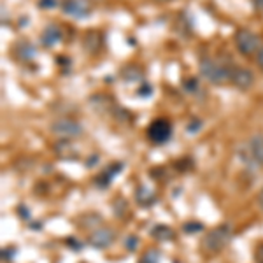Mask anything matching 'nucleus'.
Returning <instances> with one entry per match:
<instances>
[{
    "label": "nucleus",
    "mask_w": 263,
    "mask_h": 263,
    "mask_svg": "<svg viewBox=\"0 0 263 263\" xmlns=\"http://www.w3.org/2000/svg\"><path fill=\"white\" fill-rule=\"evenodd\" d=\"M230 240H232V227L224 223L205 233V237H203V240H202V248H203V251L214 254L227 248Z\"/></svg>",
    "instance_id": "nucleus-2"
},
{
    "label": "nucleus",
    "mask_w": 263,
    "mask_h": 263,
    "mask_svg": "<svg viewBox=\"0 0 263 263\" xmlns=\"http://www.w3.org/2000/svg\"><path fill=\"white\" fill-rule=\"evenodd\" d=\"M135 198H137L139 205H142V207H149L156 202V195L153 193L147 186H139L137 193H135Z\"/></svg>",
    "instance_id": "nucleus-13"
},
{
    "label": "nucleus",
    "mask_w": 263,
    "mask_h": 263,
    "mask_svg": "<svg viewBox=\"0 0 263 263\" xmlns=\"http://www.w3.org/2000/svg\"><path fill=\"white\" fill-rule=\"evenodd\" d=\"M137 244H139L137 237L130 235L128 239H126V249H128V251H135V249H137Z\"/></svg>",
    "instance_id": "nucleus-18"
},
{
    "label": "nucleus",
    "mask_w": 263,
    "mask_h": 263,
    "mask_svg": "<svg viewBox=\"0 0 263 263\" xmlns=\"http://www.w3.org/2000/svg\"><path fill=\"white\" fill-rule=\"evenodd\" d=\"M51 132L54 135H60V137L72 139V137H79L83 134V126L78 121L69 120V118H60V120L51 123Z\"/></svg>",
    "instance_id": "nucleus-4"
},
{
    "label": "nucleus",
    "mask_w": 263,
    "mask_h": 263,
    "mask_svg": "<svg viewBox=\"0 0 263 263\" xmlns=\"http://www.w3.org/2000/svg\"><path fill=\"white\" fill-rule=\"evenodd\" d=\"M114 240V232L111 228H97L90 233L88 237V242L97 249H104L107 246H111Z\"/></svg>",
    "instance_id": "nucleus-9"
},
{
    "label": "nucleus",
    "mask_w": 263,
    "mask_h": 263,
    "mask_svg": "<svg viewBox=\"0 0 263 263\" xmlns=\"http://www.w3.org/2000/svg\"><path fill=\"white\" fill-rule=\"evenodd\" d=\"M246 155H248V165H253L254 168L263 167V135H254L246 146Z\"/></svg>",
    "instance_id": "nucleus-6"
},
{
    "label": "nucleus",
    "mask_w": 263,
    "mask_h": 263,
    "mask_svg": "<svg viewBox=\"0 0 263 263\" xmlns=\"http://www.w3.org/2000/svg\"><path fill=\"white\" fill-rule=\"evenodd\" d=\"M258 67L263 70V48L260 49V53H258Z\"/></svg>",
    "instance_id": "nucleus-23"
},
{
    "label": "nucleus",
    "mask_w": 263,
    "mask_h": 263,
    "mask_svg": "<svg viewBox=\"0 0 263 263\" xmlns=\"http://www.w3.org/2000/svg\"><path fill=\"white\" fill-rule=\"evenodd\" d=\"M182 84H184V90L188 93H197V90H198V83H197V79H193V78L184 79Z\"/></svg>",
    "instance_id": "nucleus-17"
},
{
    "label": "nucleus",
    "mask_w": 263,
    "mask_h": 263,
    "mask_svg": "<svg viewBox=\"0 0 263 263\" xmlns=\"http://www.w3.org/2000/svg\"><path fill=\"white\" fill-rule=\"evenodd\" d=\"M65 242L69 244L72 249H76V251H81V249H83L81 242H79V240H76V239H72V237H69V239H67Z\"/></svg>",
    "instance_id": "nucleus-20"
},
{
    "label": "nucleus",
    "mask_w": 263,
    "mask_h": 263,
    "mask_svg": "<svg viewBox=\"0 0 263 263\" xmlns=\"http://www.w3.org/2000/svg\"><path fill=\"white\" fill-rule=\"evenodd\" d=\"M158 2H168V0H158Z\"/></svg>",
    "instance_id": "nucleus-25"
},
{
    "label": "nucleus",
    "mask_w": 263,
    "mask_h": 263,
    "mask_svg": "<svg viewBox=\"0 0 263 263\" xmlns=\"http://www.w3.org/2000/svg\"><path fill=\"white\" fill-rule=\"evenodd\" d=\"M121 168H123V163H112L111 167L105 168V171L102 172L99 177H97L95 182H97L99 186H107L109 182H111V181L114 179V177H116L118 174L121 172Z\"/></svg>",
    "instance_id": "nucleus-11"
},
{
    "label": "nucleus",
    "mask_w": 263,
    "mask_h": 263,
    "mask_svg": "<svg viewBox=\"0 0 263 263\" xmlns=\"http://www.w3.org/2000/svg\"><path fill=\"white\" fill-rule=\"evenodd\" d=\"M235 46L246 57H251L260 49V39L249 30H239L235 33Z\"/></svg>",
    "instance_id": "nucleus-5"
},
{
    "label": "nucleus",
    "mask_w": 263,
    "mask_h": 263,
    "mask_svg": "<svg viewBox=\"0 0 263 263\" xmlns=\"http://www.w3.org/2000/svg\"><path fill=\"white\" fill-rule=\"evenodd\" d=\"M160 258H162V253L153 248V249H147V251L142 254L139 263H160Z\"/></svg>",
    "instance_id": "nucleus-15"
},
{
    "label": "nucleus",
    "mask_w": 263,
    "mask_h": 263,
    "mask_svg": "<svg viewBox=\"0 0 263 263\" xmlns=\"http://www.w3.org/2000/svg\"><path fill=\"white\" fill-rule=\"evenodd\" d=\"M198 69H200L203 79H207V81L213 84H224L230 81L232 67L224 65L223 62L214 60V58H202Z\"/></svg>",
    "instance_id": "nucleus-1"
},
{
    "label": "nucleus",
    "mask_w": 263,
    "mask_h": 263,
    "mask_svg": "<svg viewBox=\"0 0 263 263\" xmlns=\"http://www.w3.org/2000/svg\"><path fill=\"white\" fill-rule=\"evenodd\" d=\"M258 205H260V209L263 211V188H261L260 195H258Z\"/></svg>",
    "instance_id": "nucleus-24"
},
{
    "label": "nucleus",
    "mask_w": 263,
    "mask_h": 263,
    "mask_svg": "<svg viewBox=\"0 0 263 263\" xmlns=\"http://www.w3.org/2000/svg\"><path fill=\"white\" fill-rule=\"evenodd\" d=\"M62 39V30L57 27V25H49V27L44 28V32H42V44L44 46H54L58 41Z\"/></svg>",
    "instance_id": "nucleus-12"
},
{
    "label": "nucleus",
    "mask_w": 263,
    "mask_h": 263,
    "mask_svg": "<svg viewBox=\"0 0 263 263\" xmlns=\"http://www.w3.org/2000/svg\"><path fill=\"white\" fill-rule=\"evenodd\" d=\"M62 11L65 12V14L72 16V18L83 20L90 14L91 7H90V4H88V0H63Z\"/></svg>",
    "instance_id": "nucleus-7"
},
{
    "label": "nucleus",
    "mask_w": 263,
    "mask_h": 263,
    "mask_svg": "<svg viewBox=\"0 0 263 263\" xmlns=\"http://www.w3.org/2000/svg\"><path fill=\"white\" fill-rule=\"evenodd\" d=\"M256 258H258V261L263 263V244L256 249Z\"/></svg>",
    "instance_id": "nucleus-22"
},
{
    "label": "nucleus",
    "mask_w": 263,
    "mask_h": 263,
    "mask_svg": "<svg viewBox=\"0 0 263 263\" xmlns=\"http://www.w3.org/2000/svg\"><path fill=\"white\" fill-rule=\"evenodd\" d=\"M83 46H84V49H86L88 53L97 54L102 49V46H104V41H102V35L99 32H95V30L91 32L90 30V32H86V35H84Z\"/></svg>",
    "instance_id": "nucleus-10"
},
{
    "label": "nucleus",
    "mask_w": 263,
    "mask_h": 263,
    "mask_svg": "<svg viewBox=\"0 0 263 263\" xmlns=\"http://www.w3.org/2000/svg\"><path fill=\"white\" fill-rule=\"evenodd\" d=\"M182 230H184L186 233H197V232L203 230V224L198 223V221H190V223H186L184 227H182Z\"/></svg>",
    "instance_id": "nucleus-16"
},
{
    "label": "nucleus",
    "mask_w": 263,
    "mask_h": 263,
    "mask_svg": "<svg viewBox=\"0 0 263 263\" xmlns=\"http://www.w3.org/2000/svg\"><path fill=\"white\" fill-rule=\"evenodd\" d=\"M151 237L156 240H172L174 239V230L171 227H167V224H156V227H153L151 230Z\"/></svg>",
    "instance_id": "nucleus-14"
},
{
    "label": "nucleus",
    "mask_w": 263,
    "mask_h": 263,
    "mask_svg": "<svg viewBox=\"0 0 263 263\" xmlns=\"http://www.w3.org/2000/svg\"><path fill=\"white\" fill-rule=\"evenodd\" d=\"M230 81L232 84H235L237 88H240V90H248V88L253 86L254 76L251 70L244 69V67H232Z\"/></svg>",
    "instance_id": "nucleus-8"
},
{
    "label": "nucleus",
    "mask_w": 263,
    "mask_h": 263,
    "mask_svg": "<svg viewBox=\"0 0 263 263\" xmlns=\"http://www.w3.org/2000/svg\"><path fill=\"white\" fill-rule=\"evenodd\" d=\"M253 6L258 12H263V0H253Z\"/></svg>",
    "instance_id": "nucleus-21"
},
{
    "label": "nucleus",
    "mask_w": 263,
    "mask_h": 263,
    "mask_svg": "<svg viewBox=\"0 0 263 263\" xmlns=\"http://www.w3.org/2000/svg\"><path fill=\"white\" fill-rule=\"evenodd\" d=\"M172 137V123L165 118H158V120L151 121L147 126V139L153 144H165Z\"/></svg>",
    "instance_id": "nucleus-3"
},
{
    "label": "nucleus",
    "mask_w": 263,
    "mask_h": 263,
    "mask_svg": "<svg viewBox=\"0 0 263 263\" xmlns=\"http://www.w3.org/2000/svg\"><path fill=\"white\" fill-rule=\"evenodd\" d=\"M39 6L42 9H53L57 7V0H39Z\"/></svg>",
    "instance_id": "nucleus-19"
}]
</instances>
